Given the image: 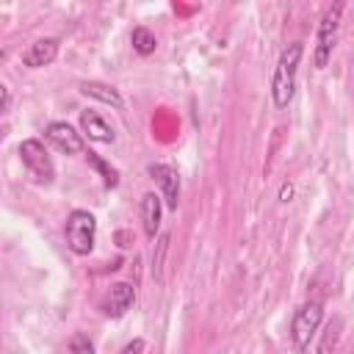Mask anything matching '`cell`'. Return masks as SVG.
I'll list each match as a JSON object with an SVG mask.
<instances>
[{
	"label": "cell",
	"mask_w": 354,
	"mask_h": 354,
	"mask_svg": "<svg viewBox=\"0 0 354 354\" xmlns=\"http://www.w3.org/2000/svg\"><path fill=\"white\" fill-rule=\"evenodd\" d=\"M301 55H304V44L293 41V44H288L282 50V55L277 61L274 80H271V94H274V105L277 108H288V102L296 94V72H299Z\"/></svg>",
	"instance_id": "1"
},
{
	"label": "cell",
	"mask_w": 354,
	"mask_h": 354,
	"mask_svg": "<svg viewBox=\"0 0 354 354\" xmlns=\"http://www.w3.org/2000/svg\"><path fill=\"white\" fill-rule=\"evenodd\" d=\"M66 246L75 254H88L94 249V238H97V218L88 210H72L66 216Z\"/></svg>",
	"instance_id": "2"
},
{
	"label": "cell",
	"mask_w": 354,
	"mask_h": 354,
	"mask_svg": "<svg viewBox=\"0 0 354 354\" xmlns=\"http://www.w3.org/2000/svg\"><path fill=\"white\" fill-rule=\"evenodd\" d=\"M321 321H324V307H321V301H307V304H301V307L296 310L293 324H290V337H293L296 351L304 354V351L310 348V340L315 337Z\"/></svg>",
	"instance_id": "3"
},
{
	"label": "cell",
	"mask_w": 354,
	"mask_h": 354,
	"mask_svg": "<svg viewBox=\"0 0 354 354\" xmlns=\"http://www.w3.org/2000/svg\"><path fill=\"white\" fill-rule=\"evenodd\" d=\"M340 14H343V3H335L326 8V14L321 17L318 25V36H315V66L324 69L329 64L335 39H337V25H340Z\"/></svg>",
	"instance_id": "4"
},
{
	"label": "cell",
	"mask_w": 354,
	"mask_h": 354,
	"mask_svg": "<svg viewBox=\"0 0 354 354\" xmlns=\"http://www.w3.org/2000/svg\"><path fill=\"white\" fill-rule=\"evenodd\" d=\"M19 158H22V163H25V169H28L39 183H53L55 169H53V160H50V155H47V149H44L41 141L25 138V141L19 144Z\"/></svg>",
	"instance_id": "5"
},
{
	"label": "cell",
	"mask_w": 354,
	"mask_h": 354,
	"mask_svg": "<svg viewBox=\"0 0 354 354\" xmlns=\"http://www.w3.org/2000/svg\"><path fill=\"white\" fill-rule=\"evenodd\" d=\"M44 138L61 152V155H80L83 152V138L75 133L72 124L66 122H50L44 130Z\"/></svg>",
	"instance_id": "6"
},
{
	"label": "cell",
	"mask_w": 354,
	"mask_h": 354,
	"mask_svg": "<svg viewBox=\"0 0 354 354\" xmlns=\"http://www.w3.org/2000/svg\"><path fill=\"white\" fill-rule=\"evenodd\" d=\"M149 177L160 185L166 207L177 210V202H180V177H177V171L171 166H166V163H152L149 166Z\"/></svg>",
	"instance_id": "7"
},
{
	"label": "cell",
	"mask_w": 354,
	"mask_h": 354,
	"mask_svg": "<svg viewBox=\"0 0 354 354\" xmlns=\"http://www.w3.org/2000/svg\"><path fill=\"white\" fill-rule=\"evenodd\" d=\"M133 299H136L133 285H127V282H113V285L108 288V293H105L102 313H105L108 318H122V315L133 307Z\"/></svg>",
	"instance_id": "8"
},
{
	"label": "cell",
	"mask_w": 354,
	"mask_h": 354,
	"mask_svg": "<svg viewBox=\"0 0 354 354\" xmlns=\"http://www.w3.org/2000/svg\"><path fill=\"white\" fill-rule=\"evenodd\" d=\"M58 55V39H39L33 41L25 53H22V64L28 69H39V66H47L53 64Z\"/></svg>",
	"instance_id": "9"
},
{
	"label": "cell",
	"mask_w": 354,
	"mask_h": 354,
	"mask_svg": "<svg viewBox=\"0 0 354 354\" xmlns=\"http://www.w3.org/2000/svg\"><path fill=\"white\" fill-rule=\"evenodd\" d=\"M80 127H83V133H86L91 141H97V144H113V138H116L113 127H111L97 111H83V113H80Z\"/></svg>",
	"instance_id": "10"
},
{
	"label": "cell",
	"mask_w": 354,
	"mask_h": 354,
	"mask_svg": "<svg viewBox=\"0 0 354 354\" xmlns=\"http://www.w3.org/2000/svg\"><path fill=\"white\" fill-rule=\"evenodd\" d=\"M163 196H158V194H144L141 196V221H144V232H147V238H155V232H158V227H160V210H163V202H160Z\"/></svg>",
	"instance_id": "11"
},
{
	"label": "cell",
	"mask_w": 354,
	"mask_h": 354,
	"mask_svg": "<svg viewBox=\"0 0 354 354\" xmlns=\"http://www.w3.org/2000/svg\"><path fill=\"white\" fill-rule=\"evenodd\" d=\"M80 91L86 94V97H91V100H100V102H105V105H113V108H122L124 102H122V94L113 88V86H108V83H97V80H88V83H83L80 86Z\"/></svg>",
	"instance_id": "12"
},
{
	"label": "cell",
	"mask_w": 354,
	"mask_h": 354,
	"mask_svg": "<svg viewBox=\"0 0 354 354\" xmlns=\"http://www.w3.org/2000/svg\"><path fill=\"white\" fill-rule=\"evenodd\" d=\"M130 41H133V50L138 53V55H152L155 53V47H158V39H155V33L149 30V28H133V33H130Z\"/></svg>",
	"instance_id": "13"
},
{
	"label": "cell",
	"mask_w": 354,
	"mask_h": 354,
	"mask_svg": "<svg viewBox=\"0 0 354 354\" xmlns=\"http://www.w3.org/2000/svg\"><path fill=\"white\" fill-rule=\"evenodd\" d=\"M88 163H91V166H94V169H97V171L105 177V185H116V183H119V177H116V169H111V166H108V163H105L100 155L88 152Z\"/></svg>",
	"instance_id": "14"
},
{
	"label": "cell",
	"mask_w": 354,
	"mask_h": 354,
	"mask_svg": "<svg viewBox=\"0 0 354 354\" xmlns=\"http://www.w3.org/2000/svg\"><path fill=\"white\" fill-rule=\"evenodd\" d=\"M166 246H169V235H160V241H158V254H155V260H152V274H155V279L158 282H163V254H166Z\"/></svg>",
	"instance_id": "15"
},
{
	"label": "cell",
	"mask_w": 354,
	"mask_h": 354,
	"mask_svg": "<svg viewBox=\"0 0 354 354\" xmlns=\"http://www.w3.org/2000/svg\"><path fill=\"white\" fill-rule=\"evenodd\" d=\"M69 354H94V346H91V340L83 332H77L69 340Z\"/></svg>",
	"instance_id": "16"
},
{
	"label": "cell",
	"mask_w": 354,
	"mask_h": 354,
	"mask_svg": "<svg viewBox=\"0 0 354 354\" xmlns=\"http://www.w3.org/2000/svg\"><path fill=\"white\" fill-rule=\"evenodd\" d=\"M335 337H337V329H335V326H329V329H326V335H324V340H321L318 354H329V348L335 346Z\"/></svg>",
	"instance_id": "17"
},
{
	"label": "cell",
	"mask_w": 354,
	"mask_h": 354,
	"mask_svg": "<svg viewBox=\"0 0 354 354\" xmlns=\"http://www.w3.org/2000/svg\"><path fill=\"white\" fill-rule=\"evenodd\" d=\"M122 354H144V340H141V337L130 340V343L122 348Z\"/></svg>",
	"instance_id": "18"
},
{
	"label": "cell",
	"mask_w": 354,
	"mask_h": 354,
	"mask_svg": "<svg viewBox=\"0 0 354 354\" xmlns=\"http://www.w3.org/2000/svg\"><path fill=\"white\" fill-rule=\"evenodd\" d=\"M290 196H293V185H290V183H282V188H279V202H290Z\"/></svg>",
	"instance_id": "19"
},
{
	"label": "cell",
	"mask_w": 354,
	"mask_h": 354,
	"mask_svg": "<svg viewBox=\"0 0 354 354\" xmlns=\"http://www.w3.org/2000/svg\"><path fill=\"white\" fill-rule=\"evenodd\" d=\"M0 94H3V113L11 108V91L6 88V86H0Z\"/></svg>",
	"instance_id": "20"
}]
</instances>
